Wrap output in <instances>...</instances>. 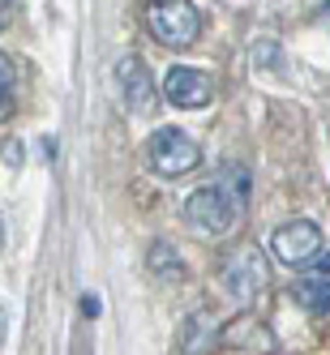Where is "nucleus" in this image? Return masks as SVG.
Returning <instances> with one entry per match:
<instances>
[{"mask_svg":"<svg viewBox=\"0 0 330 355\" xmlns=\"http://www.w3.org/2000/svg\"><path fill=\"white\" fill-rule=\"evenodd\" d=\"M292 295L309 313H330V283H304V278H300V283L292 287Z\"/></svg>","mask_w":330,"mask_h":355,"instance_id":"9","label":"nucleus"},{"mask_svg":"<svg viewBox=\"0 0 330 355\" xmlns=\"http://www.w3.org/2000/svg\"><path fill=\"white\" fill-rule=\"evenodd\" d=\"M82 304H86V317H99V300H94V295H86Z\"/></svg>","mask_w":330,"mask_h":355,"instance_id":"13","label":"nucleus"},{"mask_svg":"<svg viewBox=\"0 0 330 355\" xmlns=\"http://www.w3.org/2000/svg\"><path fill=\"white\" fill-rule=\"evenodd\" d=\"M150 270L163 274V278H176V274H181V257H176V248H172L167 240H155V244H150Z\"/></svg>","mask_w":330,"mask_h":355,"instance_id":"10","label":"nucleus"},{"mask_svg":"<svg viewBox=\"0 0 330 355\" xmlns=\"http://www.w3.org/2000/svg\"><path fill=\"white\" fill-rule=\"evenodd\" d=\"M116 82H120V94L133 112H150L155 107V86H150V73L142 64V56H124L116 64Z\"/></svg>","mask_w":330,"mask_h":355,"instance_id":"7","label":"nucleus"},{"mask_svg":"<svg viewBox=\"0 0 330 355\" xmlns=\"http://www.w3.org/2000/svg\"><path fill=\"white\" fill-rule=\"evenodd\" d=\"M163 94H167L172 107L197 112V107H206L215 98V86H211L206 73H197L189 64H176V69H167V78H163Z\"/></svg>","mask_w":330,"mask_h":355,"instance_id":"6","label":"nucleus"},{"mask_svg":"<svg viewBox=\"0 0 330 355\" xmlns=\"http://www.w3.org/2000/svg\"><path fill=\"white\" fill-rule=\"evenodd\" d=\"M0 240H5V223H0Z\"/></svg>","mask_w":330,"mask_h":355,"instance_id":"16","label":"nucleus"},{"mask_svg":"<svg viewBox=\"0 0 330 355\" xmlns=\"http://www.w3.org/2000/svg\"><path fill=\"white\" fill-rule=\"evenodd\" d=\"M304 283H330V252H317L304 270Z\"/></svg>","mask_w":330,"mask_h":355,"instance_id":"12","label":"nucleus"},{"mask_svg":"<svg viewBox=\"0 0 330 355\" xmlns=\"http://www.w3.org/2000/svg\"><path fill=\"white\" fill-rule=\"evenodd\" d=\"M245 189H249L245 167H223L219 180H211V184H201L197 193H189V201H185L189 227H197V232H206V236L232 232L240 210H245Z\"/></svg>","mask_w":330,"mask_h":355,"instance_id":"1","label":"nucleus"},{"mask_svg":"<svg viewBox=\"0 0 330 355\" xmlns=\"http://www.w3.org/2000/svg\"><path fill=\"white\" fill-rule=\"evenodd\" d=\"M219 343V321L211 313H193L181 329V355H211Z\"/></svg>","mask_w":330,"mask_h":355,"instance_id":"8","label":"nucleus"},{"mask_svg":"<svg viewBox=\"0 0 330 355\" xmlns=\"http://www.w3.org/2000/svg\"><path fill=\"white\" fill-rule=\"evenodd\" d=\"M146 31L163 47H189L201 31V17L189 0H146Z\"/></svg>","mask_w":330,"mask_h":355,"instance_id":"2","label":"nucleus"},{"mask_svg":"<svg viewBox=\"0 0 330 355\" xmlns=\"http://www.w3.org/2000/svg\"><path fill=\"white\" fill-rule=\"evenodd\" d=\"M322 17H326V21H330V0H326V5H322Z\"/></svg>","mask_w":330,"mask_h":355,"instance_id":"14","label":"nucleus"},{"mask_svg":"<svg viewBox=\"0 0 330 355\" xmlns=\"http://www.w3.org/2000/svg\"><path fill=\"white\" fill-rule=\"evenodd\" d=\"M201 163V146L181 133V129H159L155 137H150V167H155L159 175H167V180H181V175L197 171Z\"/></svg>","mask_w":330,"mask_h":355,"instance_id":"4","label":"nucleus"},{"mask_svg":"<svg viewBox=\"0 0 330 355\" xmlns=\"http://www.w3.org/2000/svg\"><path fill=\"white\" fill-rule=\"evenodd\" d=\"M266 278H270V266H266V257L253 244H240V248L227 252V261H223V287H227L232 300L253 304L266 291Z\"/></svg>","mask_w":330,"mask_h":355,"instance_id":"3","label":"nucleus"},{"mask_svg":"<svg viewBox=\"0 0 330 355\" xmlns=\"http://www.w3.org/2000/svg\"><path fill=\"white\" fill-rule=\"evenodd\" d=\"M270 252H274V261H283V266H309L322 252V227L309 223V218H296V223L274 227Z\"/></svg>","mask_w":330,"mask_h":355,"instance_id":"5","label":"nucleus"},{"mask_svg":"<svg viewBox=\"0 0 330 355\" xmlns=\"http://www.w3.org/2000/svg\"><path fill=\"white\" fill-rule=\"evenodd\" d=\"M0 334H5V313H0Z\"/></svg>","mask_w":330,"mask_h":355,"instance_id":"15","label":"nucleus"},{"mask_svg":"<svg viewBox=\"0 0 330 355\" xmlns=\"http://www.w3.org/2000/svg\"><path fill=\"white\" fill-rule=\"evenodd\" d=\"M9 103H13V64L9 56H0V116H9Z\"/></svg>","mask_w":330,"mask_h":355,"instance_id":"11","label":"nucleus"}]
</instances>
